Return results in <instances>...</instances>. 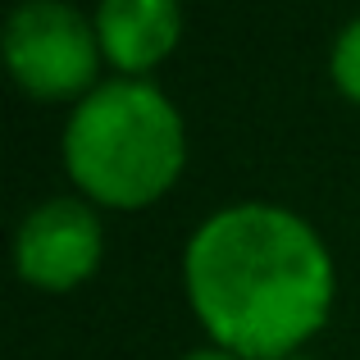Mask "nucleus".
Returning a JSON list of instances; mask_svg holds the SVG:
<instances>
[{
  "mask_svg": "<svg viewBox=\"0 0 360 360\" xmlns=\"http://www.w3.org/2000/svg\"><path fill=\"white\" fill-rule=\"evenodd\" d=\"M91 23H96L101 51L123 73H137L178 41L183 14L174 0H101Z\"/></svg>",
  "mask_w": 360,
  "mask_h": 360,
  "instance_id": "nucleus-5",
  "label": "nucleus"
},
{
  "mask_svg": "<svg viewBox=\"0 0 360 360\" xmlns=\"http://www.w3.org/2000/svg\"><path fill=\"white\" fill-rule=\"evenodd\" d=\"M183 283L214 347L246 360H283L333 306V255L297 210L233 201L192 229Z\"/></svg>",
  "mask_w": 360,
  "mask_h": 360,
  "instance_id": "nucleus-1",
  "label": "nucleus"
},
{
  "mask_svg": "<svg viewBox=\"0 0 360 360\" xmlns=\"http://www.w3.org/2000/svg\"><path fill=\"white\" fill-rule=\"evenodd\" d=\"M328 73H333V82L347 91V96L360 101V14L352 23L338 27L333 46H328Z\"/></svg>",
  "mask_w": 360,
  "mask_h": 360,
  "instance_id": "nucleus-6",
  "label": "nucleus"
},
{
  "mask_svg": "<svg viewBox=\"0 0 360 360\" xmlns=\"http://www.w3.org/2000/svg\"><path fill=\"white\" fill-rule=\"evenodd\" d=\"M283 360H310V356H301V352H292V356H283Z\"/></svg>",
  "mask_w": 360,
  "mask_h": 360,
  "instance_id": "nucleus-8",
  "label": "nucleus"
},
{
  "mask_svg": "<svg viewBox=\"0 0 360 360\" xmlns=\"http://www.w3.org/2000/svg\"><path fill=\"white\" fill-rule=\"evenodd\" d=\"M5 64L37 96H69L96 87L101 37L82 9L69 0H23L5 18Z\"/></svg>",
  "mask_w": 360,
  "mask_h": 360,
  "instance_id": "nucleus-3",
  "label": "nucleus"
},
{
  "mask_svg": "<svg viewBox=\"0 0 360 360\" xmlns=\"http://www.w3.org/2000/svg\"><path fill=\"white\" fill-rule=\"evenodd\" d=\"M178 360H246V356L229 352V347H196V352H183Z\"/></svg>",
  "mask_w": 360,
  "mask_h": 360,
  "instance_id": "nucleus-7",
  "label": "nucleus"
},
{
  "mask_svg": "<svg viewBox=\"0 0 360 360\" xmlns=\"http://www.w3.org/2000/svg\"><path fill=\"white\" fill-rule=\"evenodd\" d=\"M105 229L82 196H51L18 219L14 264L37 288H73L101 260Z\"/></svg>",
  "mask_w": 360,
  "mask_h": 360,
  "instance_id": "nucleus-4",
  "label": "nucleus"
},
{
  "mask_svg": "<svg viewBox=\"0 0 360 360\" xmlns=\"http://www.w3.org/2000/svg\"><path fill=\"white\" fill-rule=\"evenodd\" d=\"M60 146L73 183L110 205L160 196L187 155L174 101L141 73H115L82 91L64 119Z\"/></svg>",
  "mask_w": 360,
  "mask_h": 360,
  "instance_id": "nucleus-2",
  "label": "nucleus"
}]
</instances>
